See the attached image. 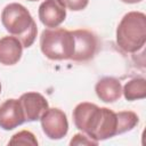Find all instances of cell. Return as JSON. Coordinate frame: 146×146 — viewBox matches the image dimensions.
I'll list each match as a JSON object with an SVG mask.
<instances>
[{
    "mask_svg": "<svg viewBox=\"0 0 146 146\" xmlns=\"http://www.w3.org/2000/svg\"><path fill=\"white\" fill-rule=\"evenodd\" d=\"M1 23L5 30L17 38L23 48H29L33 44L36 38L38 27L31 13L18 2L7 5L1 13Z\"/></svg>",
    "mask_w": 146,
    "mask_h": 146,
    "instance_id": "6da1fadb",
    "label": "cell"
},
{
    "mask_svg": "<svg viewBox=\"0 0 146 146\" xmlns=\"http://www.w3.org/2000/svg\"><path fill=\"white\" fill-rule=\"evenodd\" d=\"M146 42V15L141 11H129L116 27V43L125 52L139 51Z\"/></svg>",
    "mask_w": 146,
    "mask_h": 146,
    "instance_id": "7a4b0ae2",
    "label": "cell"
},
{
    "mask_svg": "<svg viewBox=\"0 0 146 146\" xmlns=\"http://www.w3.org/2000/svg\"><path fill=\"white\" fill-rule=\"evenodd\" d=\"M40 49L50 60L71 59L74 52V36L72 31L63 27L43 30L40 36Z\"/></svg>",
    "mask_w": 146,
    "mask_h": 146,
    "instance_id": "3957f363",
    "label": "cell"
},
{
    "mask_svg": "<svg viewBox=\"0 0 146 146\" xmlns=\"http://www.w3.org/2000/svg\"><path fill=\"white\" fill-rule=\"evenodd\" d=\"M72 116L76 129L95 140V136L103 119V107H99L94 103L83 102L74 107Z\"/></svg>",
    "mask_w": 146,
    "mask_h": 146,
    "instance_id": "277c9868",
    "label": "cell"
},
{
    "mask_svg": "<svg viewBox=\"0 0 146 146\" xmlns=\"http://www.w3.org/2000/svg\"><path fill=\"white\" fill-rule=\"evenodd\" d=\"M43 133L52 140L64 138L68 131V121L66 114L57 107H48L40 117Z\"/></svg>",
    "mask_w": 146,
    "mask_h": 146,
    "instance_id": "5b68a950",
    "label": "cell"
},
{
    "mask_svg": "<svg viewBox=\"0 0 146 146\" xmlns=\"http://www.w3.org/2000/svg\"><path fill=\"white\" fill-rule=\"evenodd\" d=\"M74 36V52L71 60L87 62L94 58L98 48V39L95 33L89 30L79 29L72 31Z\"/></svg>",
    "mask_w": 146,
    "mask_h": 146,
    "instance_id": "8992f818",
    "label": "cell"
},
{
    "mask_svg": "<svg viewBox=\"0 0 146 146\" xmlns=\"http://www.w3.org/2000/svg\"><path fill=\"white\" fill-rule=\"evenodd\" d=\"M19 103L23 108L25 122H34L40 120L41 115L49 107L46 97L36 91L23 94L19 97Z\"/></svg>",
    "mask_w": 146,
    "mask_h": 146,
    "instance_id": "52a82bcc",
    "label": "cell"
},
{
    "mask_svg": "<svg viewBox=\"0 0 146 146\" xmlns=\"http://www.w3.org/2000/svg\"><path fill=\"white\" fill-rule=\"evenodd\" d=\"M39 19L48 29L58 27L66 18V7L60 0H43L39 6Z\"/></svg>",
    "mask_w": 146,
    "mask_h": 146,
    "instance_id": "ba28073f",
    "label": "cell"
},
{
    "mask_svg": "<svg viewBox=\"0 0 146 146\" xmlns=\"http://www.w3.org/2000/svg\"><path fill=\"white\" fill-rule=\"evenodd\" d=\"M25 122L19 99L9 98L0 104V128L9 131Z\"/></svg>",
    "mask_w": 146,
    "mask_h": 146,
    "instance_id": "9c48e42d",
    "label": "cell"
},
{
    "mask_svg": "<svg viewBox=\"0 0 146 146\" xmlns=\"http://www.w3.org/2000/svg\"><path fill=\"white\" fill-rule=\"evenodd\" d=\"M23 54V44L14 35H6L0 39V64L11 66L19 62Z\"/></svg>",
    "mask_w": 146,
    "mask_h": 146,
    "instance_id": "30bf717a",
    "label": "cell"
},
{
    "mask_svg": "<svg viewBox=\"0 0 146 146\" xmlns=\"http://www.w3.org/2000/svg\"><path fill=\"white\" fill-rule=\"evenodd\" d=\"M97 97L104 103H114L122 96V86L120 80L113 76L102 78L95 86Z\"/></svg>",
    "mask_w": 146,
    "mask_h": 146,
    "instance_id": "8fae6325",
    "label": "cell"
},
{
    "mask_svg": "<svg viewBox=\"0 0 146 146\" xmlns=\"http://www.w3.org/2000/svg\"><path fill=\"white\" fill-rule=\"evenodd\" d=\"M116 136V113L107 107H103V119L95 136V140H106Z\"/></svg>",
    "mask_w": 146,
    "mask_h": 146,
    "instance_id": "7c38bea8",
    "label": "cell"
},
{
    "mask_svg": "<svg viewBox=\"0 0 146 146\" xmlns=\"http://www.w3.org/2000/svg\"><path fill=\"white\" fill-rule=\"evenodd\" d=\"M122 95L129 102L144 99L146 97V80L144 78H133L129 80L122 87Z\"/></svg>",
    "mask_w": 146,
    "mask_h": 146,
    "instance_id": "4fadbf2b",
    "label": "cell"
},
{
    "mask_svg": "<svg viewBox=\"0 0 146 146\" xmlns=\"http://www.w3.org/2000/svg\"><path fill=\"white\" fill-rule=\"evenodd\" d=\"M139 122L138 115L132 111H120L116 113V135L131 131Z\"/></svg>",
    "mask_w": 146,
    "mask_h": 146,
    "instance_id": "5bb4252c",
    "label": "cell"
},
{
    "mask_svg": "<svg viewBox=\"0 0 146 146\" xmlns=\"http://www.w3.org/2000/svg\"><path fill=\"white\" fill-rule=\"evenodd\" d=\"M8 145H32L38 146L36 137L29 130H22L16 132L8 141Z\"/></svg>",
    "mask_w": 146,
    "mask_h": 146,
    "instance_id": "9a60e30c",
    "label": "cell"
},
{
    "mask_svg": "<svg viewBox=\"0 0 146 146\" xmlns=\"http://www.w3.org/2000/svg\"><path fill=\"white\" fill-rule=\"evenodd\" d=\"M70 145L71 146H73V145H89V146L95 145L96 146V145H98V141L91 139L88 135L81 132V133H75L72 137V139L70 140Z\"/></svg>",
    "mask_w": 146,
    "mask_h": 146,
    "instance_id": "2e32d148",
    "label": "cell"
},
{
    "mask_svg": "<svg viewBox=\"0 0 146 146\" xmlns=\"http://www.w3.org/2000/svg\"><path fill=\"white\" fill-rule=\"evenodd\" d=\"M60 1L67 9H70L72 11L83 10L87 8V6L89 3V0H60Z\"/></svg>",
    "mask_w": 146,
    "mask_h": 146,
    "instance_id": "e0dca14e",
    "label": "cell"
},
{
    "mask_svg": "<svg viewBox=\"0 0 146 146\" xmlns=\"http://www.w3.org/2000/svg\"><path fill=\"white\" fill-rule=\"evenodd\" d=\"M120 1H122V2H124V3H130V5H132V3H138V2H140V1H143V0H120Z\"/></svg>",
    "mask_w": 146,
    "mask_h": 146,
    "instance_id": "ac0fdd59",
    "label": "cell"
},
{
    "mask_svg": "<svg viewBox=\"0 0 146 146\" xmlns=\"http://www.w3.org/2000/svg\"><path fill=\"white\" fill-rule=\"evenodd\" d=\"M27 1H32L33 2V1H39V0H27Z\"/></svg>",
    "mask_w": 146,
    "mask_h": 146,
    "instance_id": "d6986e66",
    "label": "cell"
},
{
    "mask_svg": "<svg viewBox=\"0 0 146 146\" xmlns=\"http://www.w3.org/2000/svg\"><path fill=\"white\" fill-rule=\"evenodd\" d=\"M0 92H1V82H0Z\"/></svg>",
    "mask_w": 146,
    "mask_h": 146,
    "instance_id": "ffe728a7",
    "label": "cell"
}]
</instances>
